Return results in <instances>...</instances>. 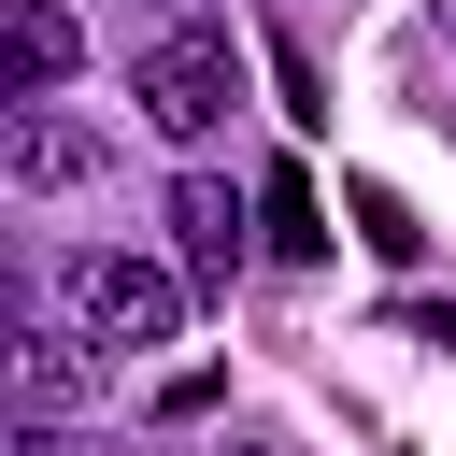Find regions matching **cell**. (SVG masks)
Returning <instances> with one entry per match:
<instances>
[{
	"mask_svg": "<svg viewBox=\"0 0 456 456\" xmlns=\"http://www.w3.org/2000/svg\"><path fill=\"white\" fill-rule=\"evenodd\" d=\"M57 314H71L100 356H142V342H171V328H185V271L86 242V256H57Z\"/></svg>",
	"mask_w": 456,
	"mask_h": 456,
	"instance_id": "obj_1",
	"label": "cell"
},
{
	"mask_svg": "<svg viewBox=\"0 0 456 456\" xmlns=\"http://www.w3.org/2000/svg\"><path fill=\"white\" fill-rule=\"evenodd\" d=\"M128 100H142V128H157V142L228 128V114H242V57H228V28H157V43L128 57Z\"/></svg>",
	"mask_w": 456,
	"mask_h": 456,
	"instance_id": "obj_2",
	"label": "cell"
},
{
	"mask_svg": "<svg viewBox=\"0 0 456 456\" xmlns=\"http://www.w3.org/2000/svg\"><path fill=\"white\" fill-rule=\"evenodd\" d=\"M0 171L43 200V185H86L100 171V128H71V114H43V100H14V128H0Z\"/></svg>",
	"mask_w": 456,
	"mask_h": 456,
	"instance_id": "obj_3",
	"label": "cell"
},
{
	"mask_svg": "<svg viewBox=\"0 0 456 456\" xmlns=\"http://www.w3.org/2000/svg\"><path fill=\"white\" fill-rule=\"evenodd\" d=\"M171 256H185V285H228V271H242V200H228L214 171L171 185Z\"/></svg>",
	"mask_w": 456,
	"mask_h": 456,
	"instance_id": "obj_4",
	"label": "cell"
},
{
	"mask_svg": "<svg viewBox=\"0 0 456 456\" xmlns=\"http://www.w3.org/2000/svg\"><path fill=\"white\" fill-rule=\"evenodd\" d=\"M14 385H28V413H71V399L100 385V356H86V328H28V342H14Z\"/></svg>",
	"mask_w": 456,
	"mask_h": 456,
	"instance_id": "obj_5",
	"label": "cell"
},
{
	"mask_svg": "<svg viewBox=\"0 0 456 456\" xmlns=\"http://www.w3.org/2000/svg\"><path fill=\"white\" fill-rule=\"evenodd\" d=\"M71 57H86V28H71L57 0H28V14H14V100H57Z\"/></svg>",
	"mask_w": 456,
	"mask_h": 456,
	"instance_id": "obj_6",
	"label": "cell"
},
{
	"mask_svg": "<svg viewBox=\"0 0 456 456\" xmlns=\"http://www.w3.org/2000/svg\"><path fill=\"white\" fill-rule=\"evenodd\" d=\"M256 214H271V242H285V256H328V228H314V185H299V171H271V185H256Z\"/></svg>",
	"mask_w": 456,
	"mask_h": 456,
	"instance_id": "obj_7",
	"label": "cell"
},
{
	"mask_svg": "<svg viewBox=\"0 0 456 456\" xmlns=\"http://www.w3.org/2000/svg\"><path fill=\"white\" fill-rule=\"evenodd\" d=\"M356 242H370V256H413V242H428V228H413V214H399V200H385V185H356Z\"/></svg>",
	"mask_w": 456,
	"mask_h": 456,
	"instance_id": "obj_8",
	"label": "cell"
},
{
	"mask_svg": "<svg viewBox=\"0 0 456 456\" xmlns=\"http://www.w3.org/2000/svg\"><path fill=\"white\" fill-rule=\"evenodd\" d=\"M442 28H456V0H442Z\"/></svg>",
	"mask_w": 456,
	"mask_h": 456,
	"instance_id": "obj_9",
	"label": "cell"
}]
</instances>
